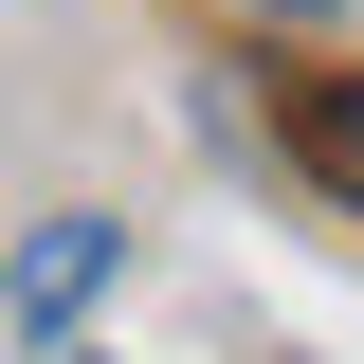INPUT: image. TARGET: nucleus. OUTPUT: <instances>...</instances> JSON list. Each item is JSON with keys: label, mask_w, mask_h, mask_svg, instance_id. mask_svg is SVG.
Masks as SVG:
<instances>
[{"label": "nucleus", "mask_w": 364, "mask_h": 364, "mask_svg": "<svg viewBox=\"0 0 364 364\" xmlns=\"http://www.w3.org/2000/svg\"><path fill=\"white\" fill-rule=\"evenodd\" d=\"M109 255H128V219H37V237H18V273H0L18 328H73L91 291H109Z\"/></svg>", "instance_id": "f257e3e1"}, {"label": "nucleus", "mask_w": 364, "mask_h": 364, "mask_svg": "<svg viewBox=\"0 0 364 364\" xmlns=\"http://www.w3.org/2000/svg\"><path fill=\"white\" fill-rule=\"evenodd\" d=\"M291 146H310L328 200H364V73H310V91H291Z\"/></svg>", "instance_id": "f03ea898"}]
</instances>
